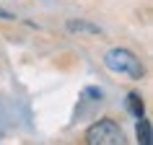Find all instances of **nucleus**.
<instances>
[{"instance_id": "obj_4", "label": "nucleus", "mask_w": 153, "mask_h": 145, "mask_svg": "<svg viewBox=\"0 0 153 145\" xmlns=\"http://www.w3.org/2000/svg\"><path fill=\"white\" fill-rule=\"evenodd\" d=\"M125 104H127V112L132 114L135 119H140V117L145 114V104H143V96H140V93H135V91H132V93H127V98H125Z\"/></svg>"}, {"instance_id": "obj_6", "label": "nucleus", "mask_w": 153, "mask_h": 145, "mask_svg": "<svg viewBox=\"0 0 153 145\" xmlns=\"http://www.w3.org/2000/svg\"><path fill=\"white\" fill-rule=\"evenodd\" d=\"M83 96L88 98V101H101V98H104V91H101V88H94V86H88V88H83Z\"/></svg>"}, {"instance_id": "obj_5", "label": "nucleus", "mask_w": 153, "mask_h": 145, "mask_svg": "<svg viewBox=\"0 0 153 145\" xmlns=\"http://www.w3.org/2000/svg\"><path fill=\"white\" fill-rule=\"evenodd\" d=\"M137 140L143 145L151 143V122L145 119V117H140V122H137Z\"/></svg>"}, {"instance_id": "obj_1", "label": "nucleus", "mask_w": 153, "mask_h": 145, "mask_svg": "<svg viewBox=\"0 0 153 145\" xmlns=\"http://www.w3.org/2000/svg\"><path fill=\"white\" fill-rule=\"evenodd\" d=\"M104 65H106V70L117 72V75H125L130 81H140L145 75V67H143V62H140V57H137L135 52L125 49V47L109 49L104 55Z\"/></svg>"}, {"instance_id": "obj_3", "label": "nucleus", "mask_w": 153, "mask_h": 145, "mask_svg": "<svg viewBox=\"0 0 153 145\" xmlns=\"http://www.w3.org/2000/svg\"><path fill=\"white\" fill-rule=\"evenodd\" d=\"M65 29H68L70 34H86V36H96V34H101V26L88 24V21H68Z\"/></svg>"}, {"instance_id": "obj_2", "label": "nucleus", "mask_w": 153, "mask_h": 145, "mask_svg": "<svg viewBox=\"0 0 153 145\" xmlns=\"http://www.w3.org/2000/svg\"><path fill=\"white\" fill-rule=\"evenodd\" d=\"M86 143L88 145H122L125 143V135H122L120 124L109 117L94 122L88 129H86Z\"/></svg>"}]
</instances>
